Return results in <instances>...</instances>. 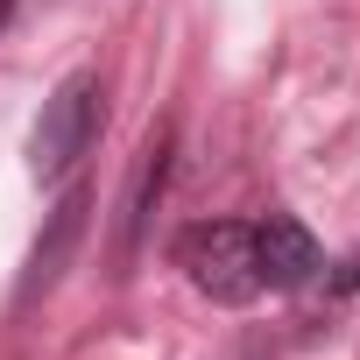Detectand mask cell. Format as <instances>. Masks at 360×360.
Here are the masks:
<instances>
[{
	"label": "cell",
	"instance_id": "obj_5",
	"mask_svg": "<svg viewBox=\"0 0 360 360\" xmlns=\"http://www.w3.org/2000/svg\"><path fill=\"white\" fill-rule=\"evenodd\" d=\"M169 141H176V127H169V120H162V127H148V141H141L134 184H127V205H120V248H113L120 276L134 269L141 233H148V219H155V205H162V184H169Z\"/></svg>",
	"mask_w": 360,
	"mask_h": 360
},
{
	"label": "cell",
	"instance_id": "obj_4",
	"mask_svg": "<svg viewBox=\"0 0 360 360\" xmlns=\"http://www.w3.org/2000/svg\"><path fill=\"white\" fill-rule=\"evenodd\" d=\"M255 262H262V290H304V283H318V269H325V248L311 240V226L304 219H290V212H269L262 226H255Z\"/></svg>",
	"mask_w": 360,
	"mask_h": 360
},
{
	"label": "cell",
	"instance_id": "obj_2",
	"mask_svg": "<svg viewBox=\"0 0 360 360\" xmlns=\"http://www.w3.org/2000/svg\"><path fill=\"white\" fill-rule=\"evenodd\" d=\"M176 269L191 276V290L198 297H212V304H255L262 297V262H255V226L248 219H198V226H184L176 233Z\"/></svg>",
	"mask_w": 360,
	"mask_h": 360
},
{
	"label": "cell",
	"instance_id": "obj_1",
	"mask_svg": "<svg viewBox=\"0 0 360 360\" xmlns=\"http://www.w3.org/2000/svg\"><path fill=\"white\" fill-rule=\"evenodd\" d=\"M99 127H106V85H99V71L57 78V92L43 99L36 134H29V169H36V184H64V176L92 155Z\"/></svg>",
	"mask_w": 360,
	"mask_h": 360
},
{
	"label": "cell",
	"instance_id": "obj_6",
	"mask_svg": "<svg viewBox=\"0 0 360 360\" xmlns=\"http://www.w3.org/2000/svg\"><path fill=\"white\" fill-rule=\"evenodd\" d=\"M15 15H22V0H0V29H15Z\"/></svg>",
	"mask_w": 360,
	"mask_h": 360
},
{
	"label": "cell",
	"instance_id": "obj_3",
	"mask_svg": "<svg viewBox=\"0 0 360 360\" xmlns=\"http://www.w3.org/2000/svg\"><path fill=\"white\" fill-rule=\"evenodd\" d=\"M85 212H92V191H85V184H71V191L50 205V219H43V233H36V248H29V269H22V283H15V304H22V311H29L36 297H50V290L64 283V269L78 262Z\"/></svg>",
	"mask_w": 360,
	"mask_h": 360
}]
</instances>
